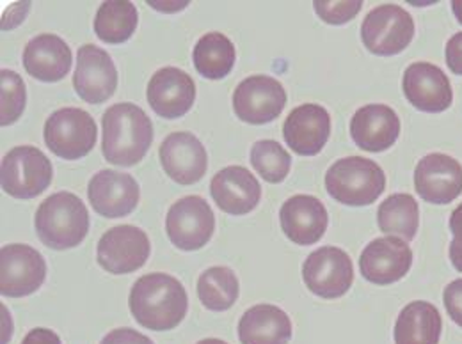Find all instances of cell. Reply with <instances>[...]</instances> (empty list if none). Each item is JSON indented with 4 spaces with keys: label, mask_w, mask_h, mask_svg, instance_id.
Listing matches in <instances>:
<instances>
[{
    "label": "cell",
    "mask_w": 462,
    "mask_h": 344,
    "mask_svg": "<svg viewBox=\"0 0 462 344\" xmlns=\"http://www.w3.org/2000/svg\"><path fill=\"white\" fill-rule=\"evenodd\" d=\"M102 151L107 162L130 167L139 164L152 142L153 124L146 113L134 104H117L102 117Z\"/></svg>",
    "instance_id": "cell-2"
},
{
    "label": "cell",
    "mask_w": 462,
    "mask_h": 344,
    "mask_svg": "<svg viewBox=\"0 0 462 344\" xmlns=\"http://www.w3.org/2000/svg\"><path fill=\"white\" fill-rule=\"evenodd\" d=\"M88 197L93 210L107 219L130 215L139 203V185L125 172H97L88 186Z\"/></svg>",
    "instance_id": "cell-17"
},
{
    "label": "cell",
    "mask_w": 462,
    "mask_h": 344,
    "mask_svg": "<svg viewBox=\"0 0 462 344\" xmlns=\"http://www.w3.org/2000/svg\"><path fill=\"white\" fill-rule=\"evenodd\" d=\"M443 302L448 316L462 327V279H457L445 287Z\"/></svg>",
    "instance_id": "cell-35"
},
{
    "label": "cell",
    "mask_w": 462,
    "mask_h": 344,
    "mask_svg": "<svg viewBox=\"0 0 462 344\" xmlns=\"http://www.w3.org/2000/svg\"><path fill=\"white\" fill-rule=\"evenodd\" d=\"M414 38V20L404 7L383 4L374 7L361 25V40L368 52L390 58L404 52Z\"/></svg>",
    "instance_id": "cell-6"
},
{
    "label": "cell",
    "mask_w": 462,
    "mask_h": 344,
    "mask_svg": "<svg viewBox=\"0 0 462 344\" xmlns=\"http://www.w3.org/2000/svg\"><path fill=\"white\" fill-rule=\"evenodd\" d=\"M402 89L407 102L414 109L429 114L445 113L454 102L448 77L441 68L430 62L411 64L405 69Z\"/></svg>",
    "instance_id": "cell-15"
},
{
    "label": "cell",
    "mask_w": 462,
    "mask_h": 344,
    "mask_svg": "<svg viewBox=\"0 0 462 344\" xmlns=\"http://www.w3.org/2000/svg\"><path fill=\"white\" fill-rule=\"evenodd\" d=\"M210 194L225 213L240 217L258 206L262 199V186L245 167L230 166L214 176Z\"/></svg>",
    "instance_id": "cell-22"
},
{
    "label": "cell",
    "mask_w": 462,
    "mask_h": 344,
    "mask_svg": "<svg viewBox=\"0 0 462 344\" xmlns=\"http://www.w3.org/2000/svg\"><path fill=\"white\" fill-rule=\"evenodd\" d=\"M379 228L386 234H397L404 241H411L416 236L420 226V208L412 195L393 194L381 203L377 212Z\"/></svg>",
    "instance_id": "cell-29"
},
{
    "label": "cell",
    "mask_w": 462,
    "mask_h": 344,
    "mask_svg": "<svg viewBox=\"0 0 462 344\" xmlns=\"http://www.w3.org/2000/svg\"><path fill=\"white\" fill-rule=\"evenodd\" d=\"M137 22V9L132 2L109 0L97 11L95 32L107 45H121L134 36Z\"/></svg>",
    "instance_id": "cell-28"
},
{
    "label": "cell",
    "mask_w": 462,
    "mask_h": 344,
    "mask_svg": "<svg viewBox=\"0 0 462 344\" xmlns=\"http://www.w3.org/2000/svg\"><path fill=\"white\" fill-rule=\"evenodd\" d=\"M130 311L135 321L150 330H173L189 309L187 291L168 274H148L130 291Z\"/></svg>",
    "instance_id": "cell-1"
},
{
    "label": "cell",
    "mask_w": 462,
    "mask_h": 344,
    "mask_svg": "<svg viewBox=\"0 0 462 344\" xmlns=\"http://www.w3.org/2000/svg\"><path fill=\"white\" fill-rule=\"evenodd\" d=\"M196 344H228L225 343V341H221V339H203V341H199V343Z\"/></svg>",
    "instance_id": "cell-40"
},
{
    "label": "cell",
    "mask_w": 462,
    "mask_h": 344,
    "mask_svg": "<svg viewBox=\"0 0 462 344\" xmlns=\"http://www.w3.org/2000/svg\"><path fill=\"white\" fill-rule=\"evenodd\" d=\"M34 224L43 245L64 250L84 241L89 231V213L75 194L58 192L40 204Z\"/></svg>",
    "instance_id": "cell-3"
},
{
    "label": "cell",
    "mask_w": 462,
    "mask_h": 344,
    "mask_svg": "<svg viewBox=\"0 0 462 344\" xmlns=\"http://www.w3.org/2000/svg\"><path fill=\"white\" fill-rule=\"evenodd\" d=\"M47 279L45 258L29 245H5L0 250V293L20 298L32 294Z\"/></svg>",
    "instance_id": "cell-11"
},
{
    "label": "cell",
    "mask_w": 462,
    "mask_h": 344,
    "mask_svg": "<svg viewBox=\"0 0 462 344\" xmlns=\"http://www.w3.org/2000/svg\"><path fill=\"white\" fill-rule=\"evenodd\" d=\"M450 231L454 240L450 243V261L456 270L462 272V204H459L450 217Z\"/></svg>",
    "instance_id": "cell-34"
},
{
    "label": "cell",
    "mask_w": 462,
    "mask_h": 344,
    "mask_svg": "<svg viewBox=\"0 0 462 344\" xmlns=\"http://www.w3.org/2000/svg\"><path fill=\"white\" fill-rule=\"evenodd\" d=\"M146 96L155 114L164 119H178L192 109L196 86L183 69L168 66L152 77Z\"/></svg>",
    "instance_id": "cell-18"
},
{
    "label": "cell",
    "mask_w": 462,
    "mask_h": 344,
    "mask_svg": "<svg viewBox=\"0 0 462 344\" xmlns=\"http://www.w3.org/2000/svg\"><path fill=\"white\" fill-rule=\"evenodd\" d=\"M22 344H62L58 334L49 329H34L31 330Z\"/></svg>",
    "instance_id": "cell-38"
},
{
    "label": "cell",
    "mask_w": 462,
    "mask_h": 344,
    "mask_svg": "<svg viewBox=\"0 0 462 344\" xmlns=\"http://www.w3.org/2000/svg\"><path fill=\"white\" fill-rule=\"evenodd\" d=\"M73 56L64 40L56 34L32 38L23 50V66L27 73L42 82H59L71 69Z\"/></svg>",
    "instance_id": "cell-24"
},
{
    "label": "cell",
    "mask_w": 462,
    "mask_h": 344,
    "mask_svg": "<svg viewBox=\"0 0 462 344\" xmlns=\"http://www.w3.org/2000/svg\"><path fill=\"white\" fill-rule=\"evenodd\" d=\"M350 135L356 146L363 151H386L401 135V117L388 105H365L350 121Z\"/></svg>",
    "instance_id": "cell-21"
},
{
    "label": "cell",
    "mask_w": 462,
    "mask_h": 344,
    "mask_svg": "<svg viewBox=\"0 0 462 344\" xmlns=\"http://www.w3.org/2000/svg\"><path fill=\"white\" fill-rule=\"evenodd\" d=\"M331 135V115L317 105L304 104L290 113L283 137L290 148L300 157H315L328 144Z\"/></svg>",
    "instance_id": "cell-19"
},
{
    "label": "cell",
    "mask_w": 462,
    "mask_h": 344,
    "mask_svg": "<svg viewBox=\"0 0 462 344\" xmlns=\"http://www.w3.org/2000/svg\"><path fill=\"white\" fill-rule=\"evenodd\" d=\"M0 87H2V107H0V122L2 126L13 124L25 109V84L11 69L0 71Z\"/></svg>",
    "instance_id": "cell-32"
},
{
    "label": "cell",
    "mask_w": 462,
    "mask_h": 344,
    "mask_svg": "<svg viewBox=\"0 0 462 344\" xmlns=\"http://www.w3.org/2000/svg\"><path fill=\"white\" fill-rule=\"evenodd\" d=\"M150 252L152 245L144 231L135 226H116L100 238L97 259L109 274L123 276L143 268Z\"/></svg>",
    "instance_id": "cell-12"
},
{
    "label": "cell",
    "mask_w": 462,
    "mask_h": 344,
    "mask_svg": "<svg viewBox=\"0 0 462 344\" xmlns=\"http://www.w3.org/2000/svg\"><path fill=\"white\" fill-rule=\"evenodd\" d=\"M192 59L201 77L221 80L230 75L236 54L228 36L221 32H208L196 43Z\"/></svg>",
    "instance_id": "cell-27"
},
{
    "label": "cell",
    "mask_w": 462,
    "mask_h": 344,
    "mask_svg": "<svg viewBox=\"0 0 462 344\" xmlns=\"http://www.w3.org/2000/svg\"><path fill=\"white\" fill-rule=\"evenodd\" d=\"M287 105V91L282 82L267 75H253L242 80L233 93V111L249 124H267L280 117Z\"/></svg>",
    "instance_id": "cell-8"
},
{
    "label": "cell",
    "mask_w": 462,
    "mask_h": 344,
    "mask_svg": "<svg viewBox=\"0 0 462 344\" xmlns=\"http://www.w3.org/2000/svg\"><path fill=\"white\" fill-rule=\"evenodd\" d=\"M414 186L423 201L448 204L462 194V166L443 153L427 155L414 169Z\"/></svg>",
    "instance_id": "cell-16"
},
{
    "label": "cell",
    "mask_w": 462,
    "mask_h": 344,
    "mask_svg": "<svg viewBox=\"0 0 462 344\" xmlns=\"http://www.w3.org/2000/svg\"><path fill=\"white\" fill-rule=\"evenodd\" d=\"M282 230L295 245H313L320 241L329 224L324 203L313 195H293L282 206Z\"/></svg>",
    "instance_id": "cell-23"
},
{
    "label": "cell",
    "mask_w": 462,
    "mask_h": 344,
    "mask_svg": "<svg viewBox=\"0 0 462 344\" xmlns=\"http://www.w3.org/2000/svg\"><path fill=\"white\" fill-rule=\"evenodd\" d=\"M52 174V164L42 149L18 146L2 158L0 183L11 197L32 199L51 186Z\"/></svg>",
    "instance_id": "cell-5"
},
{
    "label": "cell",
    "mask_w": 462,
    "mask_h": 344,
    "mask_svg": "<svg viewBox=\"0 0 462 344\" xmlns=\"http://www.w3.org/2000/svg\"><path fill=\"white\" fill-rule=\"evenodd\" d=\"M242 344H289L291 321L289 314L271 303H260L244 312L238 323Z\"/></svg>",
    "instance_id": "cell-25"
},
{
    "label": "cell",
    "mask_w": 462,
    "mask_h": 344,
    "mask_svg": "<svg viewBox=\"0 0 462 344\" xmlns=\"http://www.w3.org/2000/svg\"><path fill=\"white\" fill-rule=\"evenodd\" d=\"M45 142L62 160H79L97 144V122L82 109L66 107L56 111L45 122Z\"/></svg>",
    "instance_id": "cell-7"
},
{
    "label": "cell",
    "mask_w": 462,
    "mask_h": 344,
    "mask_svg": "<svg viewBox=\"0 0 462 344\" xmlns=\"http://www.w3.org/2000/svg\"><path fill=\"white\" fill-rule=\"evenodd\" d=\"M100 344H153V341L144 334L125 327V329H116L113 332H109Z\"/></svg>",
    "instance_id": "cell-36"
},
{
    "label": "cell",
    "mask_w": 462,
    "mask_h": 344,
    "mask_svg": "<svg viewBox=\"0 0 462 344\" xmlns=\"http://www.w3.org/2000/svg\"><path fill=\"white\" fill-rule=\"evenodd\" d=\"M328 194L346 206H368L386 188V174L370 158L348 157L335 162L326 172Z\"/></svg>",
    "instance_id": "cell-4"
},
{
    "label": "cell",
    "mask_w": 462,
    "mask_h": 344,
    "mask_svg": "<svg viewBox=\"0 0 462 344\" xmlns=\"http://www.w3.org/2000/svg\"><path fill=\"white\" fill-rule=\"evenodd\" d=\"M441 314L429 302H411L401 311L395 325V344H439Z\"/></svg>",
    "instance_id": "cell-26"
},
{
    "label": "cell",
    "mask_w": 462,
    "mask_h": 344,
    "mask_svg": "<svg viewBox=\"0 0 462 344\" xmlns=\"http://www.w3.org/2000/svg\"><path fill=\"white\" fill-rule=\"evenodd\" d=\"M411 265L412 250L407 241L395 236H384L370 241L359 258L361 276L377 286H388L404 279Z\"/></svg>",
    "instance_id": "cell-14"
},
{
    "label": "cell",
    "mask_w": 462,
    "mask_h": 344,
    "mask_svg": "<svg viewBox=\"0 0 462 344\" xmlns=\"http://www.w3.org/2000/svg\"><path fill=\"white\" fill-rule=\"evenodd\" d=\"M251 164L265 181L282 183L289 176L291 158L280 142L258 140L251 148Z\"/></svg>",
    "instance_id": "cell-31"
},
{
    "label": "cell",
    "mask_w": 462,
    "mask_h": 344,
    "mask_svg": "<svg viewBox=\"0 0 462 344\" xmlns=\"http://www.w3.org/2000/svg\"><path fill=\"white\" fill-rule=\"evenodd\" d=\"M166 231L178 249L189 252L199 250L210 241L216 231V215L203 197L189 195L170 208Z\"/></svg>",
    "instance_id": "cell-9"
},
{
    "label": "cell",
    "mask_w": 462,
    "mask_h": 344,
    "mask_svg": "<svg viewBox=\"0 0 462 344\" xmlns=\"http://www.w3.org/2000/svg\"><path fill=\"white\" fill-rule=\"evenodd\" d=\"M161 164L178 185L198 183L208 167V157L199 139L189 131H176L161 144Z\"/></svg>",
    "instance_id": "cell-20"
},
{
    "label": "cell",
    "mask_w": 462,
    "mask_h": 344,
    "mask_svg": "<svg viewBox=\"0 0 462 344\" xmlns=\"http://www.w3.org/2000/svg\"><path fill=\"white\" fill-rule=\"evenodd\" d=\"M363 2L361 0H352V2H328V0H315L313 9L324 20L326 23L331 25H344L356 18V14L361 11Z\"/></svg>",
    "instance_id": "cell-33"
},
{
    "label": "cell",
    "mask_w": 462,
    "mask_h": 344,
    "mask_svg": "<svg viewBox=\"0 0 462 344\" xmlns=\"http://www.w3.org/2000/svg\"><path fill=\"white\" fill-rule=\"evenodd\" d=\"M452 11H454L457 22L462 23V0H454V2H452Z\"/></svg>",
    "instance_id": "cell-39"
},
{
    "label": "cell",
    "mask_w": 462,
    "mask_h": 344,
    "mask_svg": "<svg viewBox=\"0 0 462 344\" xmlns=\"http://www.w3.org/2000/svg\"><path fill=\"white\" fill-rule=\"evenodd\" d=\"M445 56L450 71L456 75H462V32H457L448 40Z\"/></svg>",
    "instance_id": "cell-37"
},
{
    "label": "cell",
    "mask_w": 462,
    "mask_h": 344,
    "mask_svg": "<svg viewBox=\"0 0 462 344\" xmlns=\"http://www.w3.org/2000/svg\"><path fill=\"white\" fill-rule=\"evenodd\" d=\"M302 279L313 294L333 300L344 296L352 286L354 267L346 250L320 247L304 261Z\"/></svg>",
    "instance_id": "cell-10"
},
{
    "label": "cell",
    "mask_w": 462,
    "mask_h": 344,
    "mask_svg": "<svg viewBox=\"0 0 462 344\" xmlns=\"http://www.w3.org/2000/svg\"><path fill=\"white\" fill-rule=\"evenodd\" d=\"M201 303L214 312L228 311L238 298V279L228 267H212L198 281Z\"/></svg>",
    "instance_id": "cell-30"
},
{
    "label": "cell",
    "mask_w": 462,
    "mask_h": 344,
    "mask_svg": "<svg viewBox=\"0 0 462 344\" xmlns=\"http://www.w3.org/2000/svg\"><path fill=\"white\" fill-rule=\"evenodd\" d=\"M73 87L77 95L91 105L107 102L117 87V69L113 58L95 45L80 47L77 54Z\"/></svg>",
    "instance_id": "cell-13"
}]
</instances>
